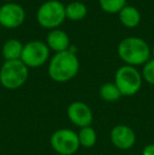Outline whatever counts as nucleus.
<instances>
[{
	"label": "nucleus",
	"mask_w": 154,
	"mask_h": 155,
	"mask_svg": "<svg viewBox=\"0 0 154 155\" xmlns=\"http://www.w3.org/2000/svg\"><path fill=\"white\" fill-rule=\"evenodd\" d=\"M3 1H8V2H11V1H13V0H3Z\"/></svg>",
	"instance_id": "21"
},
{
	"label": "nucleus",
	"mask_w": 154,
	"mask_h": 155,
	"mask_svg": "<svg viewBox=\"0 0 154 155\" xmlns=\"http://www.w3.org/2000/svg\"><path fill=\"white\" fill-rule=\"evenodd\" d=\"M78 140H79L80 147L84 148H92L96 145L97 134L96 131L91 126L81 128L78 132Z\"/></svg>",
	"instance_id": "15"
},
{
	"label": "nucleus",
	"mask_w": 154,
	"mask_h": 155,
	"mask_svg": "<svg viewBox=\"0 0 154 155\" xmlns=\"http://www.w3.org/2000/svg\"><path fill=\"white\" fill-rule=\"evenodd\" d=\"M25 20V11L21 5L8 2L0 8V25L6 29H16Z\"/></svg>",
	"instance_id": "8"
},
{
	"label": "nucleus",
	"mask_w": 154,
	"mask_h": 155,
	"mask_svg": "<svg viewBox=\"0 0 154 155\" xmlns=\"http://www.w3.org/2000/svg\"><path fill=\"white\" fill-rule=\"evenodd\" d=\"M101 10L110 14L119 13L127 4V0H98Z\"/></svg>",
	"instance_id": "17"
},
{
	"label": "nucleus",
	"mask_w": 154,
	"mask_h": 155,
	"mask_svg": "<svg viewBox=\"0 0 154 155\" xmlns=\"http://www.w3.org/2000/svg\"><path fill=\"white\" fill-rule=\"evenodd\" d=\"M110 138L114 147L119 150H129L136 143V134L133 129L126 124H117L111 130Z\"/></svg>",
	"instance_id": "10"
},
{
	"label": "nucleus",
	"mask_w": 154,
	"mask_h": 155,
	"mask_svg": "<svg viewBox=\"0 0 154 155\" xmlns=\"http://www.w3.org/2000/svg\"><path fill=\"white\" fill-rule=\"evenodd\" d=\"M79 71V60L75 54L69 51L56 53L50 60L48 73L56 82H67L73 79Z\"/></svg>",
	"instance_id": "1"
},
{
	"label": "nucleus",
	"mask_w": 154,
	"mask_h": 155,
	"mask_svg": "<svg viewBox=\"0 0 154 155\" xmlns=\"http://www.w3.org/2000/svg\"><path fill=\"white\" fill-rule=\"evenodd\" d=\"M49 56V47L42 41L33 40L23 45L20 60L28 68H39L48 61Z\"/></svg>",
	"instance_id": "7"
},
{
	"label": "nucleus",
	"mask_w": 154,
	"mask_h": 155,
	"mask_svg": "<svg viewBox=\"0 0 154 155\" xmlns=\"http://www.w3.org/2000/svg\"><path fill=\"white\" fill-rule=\"evenodd\" d=\"M23 45L17 39H8L2 47V56L5 61L10 60H19L22 54Z\"/></svg>",
	"instance_id": "13"
},
{
	"label": "nucleus",
	"mask_w": 154,
	"mask_h": 155,
	"mask_svg": "<svg viewBox=\"0 0 154 155\" xmlns=\"http://www.w3.org/2000/svg\"><path fill=\"white\" fill-rule=\"evenodd\" d=\"M52 148L57 154L73 155L80 148L76 132L70 129H59L52 134L50 139Z\"/></svg>",
	"instance_id": "6"
},
{
	"label": "nucleus",
	"mask_w": 154,
	"mask_h": 155,
	"mask_svg": "<svg viewBox=\"0 0 154 155\" xmlns=\"http://www.w3.org/2000/svg\"><path fill=\"white\" fill-rule=\"evenodd\" d=\"M143 155H154V143L147 145L143 150Z\"/></svg>",
	"instance_id": "19"
},
{
	"label": "nucleus",
	"mask_w": 154,
	"mask_h": 155,
	"mask_svg": "<svg viewBox=\"0 0 154 155\" xmlns=\"http://www.w3.org/2000/svg\"><path fill=\"white\" fill-rule=\"evenodd\" d=\"M99 96L107 102H113L121 97V94L114 82H106L99 88Z\"/></svg>",
	"instance_id": "16"
},
{
	"label": "nucleus",
	"mask_w": 154,
	"mask_h": 155,
	"mask_svg": "<svg viewBox=\"0 0 154 155\" xmlns=\"http://www.w3.org/2000/svg\"><path fill=\"white\" fill-rule=\"evenodd\" d=\"M118 17L120 22L126 28H135L140 22V13L136 8L132 5H126L120 12L118 13Z\"/></svg>",
	"instance_id": "12"
},
{
	"label": "nucleus",
	"mask_w": 154,
	"mask_h": 155,
	"mask_svg": "<svg viewBox=\"0 0 154 155\" xmlns=\"http://www.w3.org/2000/svg\"><path fill=\"white\" fill-rule=\"evenodd\" d=\"M117 53L120 59L128 65L145 64L151 56L149 45L139 37H128L119 42Z\"/></svg>",
	"instance_id": "2"
},
{
	"label": "nucleus",
	"mask_w": 154,
	"mask_h": 155,
	"mask_svg": "<svg viewBox=\"0 0 154 155\" xmlns=\"http://www.w3.org/2000/svg\"><path fill=\"white\" fill-rule=\"evenodd\" d=\"M143 79L146 80L148 84L154 86V58L149 59L145 63L144 69L142 72Z\"/></svg>",
	"instance_id": "18"
},
{
	"label": "nucleus",
	"mask_w": 154,
	"mask_h": 155,
	"mask_svg": "<svg viewBox=\"0 0 154 155\" xmlns=\"http://www.w3.org/2000/svg\"><path fill=\"white\" fill-rule=\"evenodd\" d=\"M29 68L20 59L5 61L0 69V84L8 90H17L27 82Z\"/></svg>",
	"instance_id": "3"
},
{
	"label": "nucleus",
	"mask_w": 154,
	"mask_h": 155,
	"mask_svg": "<svg viewBox=\"0 0 154 155\" xmlns=\"http://www.w3.org/2000/svg\"><path fill=\"white\" fill-rule=\"evenodd\" d=\"M87 13H88L87 6L82 2L74 1L66 6V18L70 19V20H81L87 16Z\"/></svg>",
	"instance_id": "14"
},
{
	"label": "nucleus",
	"mask_w": 154,
	"mask_h": 155,
	"mask_svg": "<svg viewBox=\"0 0 154 155\" xmlns=\"http://www.w3.org/2000/svg\"><path fill=\"white\" fill-rule=\"evenodd\" d=\"M152 54H153V56H154V45H153V49H152ZM154 58V57H153Z\"/></svg>",
	"instance_id": "20"
},
{
	"label": "nucleus",
	"mask_w": 154,
	"mask_h": 155,
	"mask_svg": "<svg viewBox=\"0 0 154 155\" xmlns=\"http://www.w3.org/2000/svg\"><path fill=\"white\" fill-rule=\"evenodd\" d=\"M57 155H61V154H57Z\"/></svg>",
	"instance_id": "22"
},
{
	"label": "nucleus",
	"mask_w": 154,
	"mask_h": 155,
	"mask_svg": "<svg viewBox=\"0 0 154 155\" xmlns=\"http://www.w3.org/2000/svg\"><path fill=\"white\" fill-rule=\"evenodd\" d=\"M114 84L121 96H133L142 88L143 76L132 65H123L116 71Z\"/></svg>",
	"instance_id": "5"
},
{
	"label": "nucleus",
	"mask_w": 154,
	"mask_h": 155,
	"mask_svg": "<svg viewBox=\"0 0 154 155\" xmlns=\"http://www.w3.org/2000/svg\"><path fill=\"white\" fill-rule=\"evenodd\" d=\"M66 19V6L58 0H48L39 6L37 21L44 29H57Z\"/></svg>",
	"instance_id": "4"
},
{
	"label": "nucleus",
	"mask_w": 154,
	"mask_h": 155,
	"mask_svg": "<svg viewBox=\"0 0 154 155\" xmlns=\"http://www.w3.org/2000/svg\"><path fill=\"white\" fill-rule=\"evenodd\" d=\"M47 43L49 49H52L56 53L59 52L68 51L70 47V38L68 34L64 31L58 29H54L48 34L47 36Z\"/></svg>",
	"instance_id": "11"
},
{
	"label": "nucleus",
	"mask_w": 154,
	"mask_h": 155,
	"mask_svg": "<svg viewBox=\"0 0 154 155\" xmlns=\"http://www.w3.org/2000/svg\"><path fill=\"white\" fill-rule=\"evenodd\" d=\"M67 115L74 126L80 129L91 126L93 123V112L87 104L82 101H73L67 110Z\"/></svg>",
	"instance_id": "9"
}]
</instances>
